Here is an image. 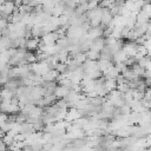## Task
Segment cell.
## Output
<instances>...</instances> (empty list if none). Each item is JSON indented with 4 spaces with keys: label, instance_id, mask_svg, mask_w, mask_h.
Returning <instances> with one entry per match:
<instances>
[{
    "label": "cell",
    "instance_id": "6da1fadb",
    "mask_svg": "<svg viewBox=\"0 0 151 151\" xmlns=\"http://www.w3.org/2000/svg\"><path fill=\"white\" fill-rule=\"evenodd\" d=\"M39 41H40V38H38V37H31V38L26 39L25 48H26L27 51L34 52V51L38 50V44H39Z\"/></svg>",
    "mask_w": 151,
    "mask_h": 151
},
{
    "label": "cell",
    "instance_id": "7a4b0ae2",
    "mask_svg": "<svg viewBox=\"0 0 151 151\" xmlns=\"http://www.w3.org/2000/svg\"><path fill=\"white\" fill-rule=\"evenodd\" d=\"M70 88L66 87V86H63V85H57L55 90H54V96L57 97V99H60V98H65L68 93Z\"/></svg>",
    "mask_w": 151,
    "mask_h": 151
},
{
    "label": "cell",
    "instance_id": "3957f363",
    "mask_svg": "<svg viewBox=\"0 0 151 151\" xmlns=\"http://www.w3.org/2000/svg\"><path fill=\"white\" fill-rule=\"evenodd\" d=\"M126 54L124 53L123 50H119L118 52H116L114 54H112V61L113 64H117V63H124L125 59H126Z\"/></svg>",
    "mask_w": 151,
    "mask_h": 151
},
{
    "label": "cell",
    "instance_id": "277c9868",
    "mask_svg": "<svg viewBox=\"0 0 151 151\" xmlns=\"http://www.w3.org/2000/svg\"><path fill=\"white\" fill-rule=\"evenodd\" d=\"M116 87H117V81H116V79L105 78V80H104V88L106 90V92H110V91L114 90Z\"/></svg>",
    "mask_w": 151,
    "mask_h": 151
},
{
    "label": "cell",
    "instance_id": "5b68a950",
    "mask_svg": "<svg viewBox=\"0 0 151 151\" xmlns=\"http://www.w3.org/2000/svg\"><path fill=\"white\" fill-rule=\"evenodd\" d=\"M73 59H74L79 65H81V64L87 59V57H86V53H85V52H78V53H76V54L73 55Z\"/></svg>",
    "mask_w": 151,
    "mask_h": 151
},
{
    "label": "cell",
    "instance_id": "8992f818",
    "mask_svg": "<svg viewBox=\"0 0 151 151\" xmlns=\"http://www.w3.org/2000/svg\"><path fill=\"white\" fill-rule=\"evenodd\" d=\"M14 93L15 92H13V91H11V90H7V88H1L0 90V94H1V100L2 99H11L13 96H14Z\"/></svg>",
    "mask_w": 151,
    "mask_h": 151
},
{
    "label": "cell",
    "instance_id": "52a82bcc",
    "mask_svg": "<svg viewBox=\"0 0 151 151\" xmlns=\"http://www.w3.org/2000/svg\"><path fill=\"white\" fill-rule=\"evenodd\" d=\"M85 53H86L87 59H90V60H98V59H99V52H98V51L88 50V51H86Z\"/></svg>",
    "mask_w": 151,
    "mask_h": 151
},
{
    "label": "cell",
    "instance_id": "ba28073f",
    "mask_svg": "<svg viewBox=\"0 0 151 151\" xmlns=\"http://www.w3.org/2000/svg\"><path fill=\"white\" fill-rule=\"evenodd\" d=\"M122 74H123V77H124L126 80H129V81H130V80H132V79H134V78L137 77V76L133 73V71H132L131 68H127V70H126V71H124Z\"/></svg>",
    "mask_w": 151,
    "mask_h": 151
},
{
    "label": "cell",
    "instance_id": "9c48e42d",
    "mask_svg": "<svg viewBox=\"0 0 151 151\" xmlns=\"http://www.w3.org/2000/svg\"><path fill=\"white\" fill-rule=\"evenodd\" d=\"M54 70L58 71L59 73H65L67 71V65L65 63H57L54 66Z\"/></svg>",
    "mask_w": 151,
    "mask_h": 151
},
{
    "label": "cell",
    "instance_id": "30bf717a",
    "mask_svg": "<svg viewBox=\"0 0 151 151\" xmlns=\"http://www.w3.org/2000/svg\"><path fill=\"white\" fill-rule=\"evenodd\" d=\"M97 7H99L98 0H87V9H93Z\"/></svg>",
    "mask_w": 151,
    "mask_h": 151
},
{
    "label": "cell",
    "instance_id": "8fae6325",
    "mask_svg": "<svg viewBox=\"0 0 151 151\" xmlns=\"http://www.w3.org/2000/svg\"><path fill=\"white\" fill-rule=\"evenodd\" d=\"M22 151H32V147H31L29 145H27V146H25V147L22 149Z\"/></svg>",
    "mask_w": 151,
    "mask_h": 151
},
{
    "label": "cell",
    "instance_id": "7c38bea8",
    "mask_svg": "<svg viewBox=\"0 0 151 151\" xmlns=\"http://www.w3.org/2000/svg\"><path fill=\"white\" fill-rule=\"evenodd\" d=\"M13 151H22V149H18V147H14Z\"/></svg>",
    "mask_w": 151,
    "mask_h": 151
},
{
    "label": "cell",
    "instance_id": "4fadbf2b",
    "mask_svg": "<svg viewBox=\"0 0 151 151\" xmlns=\"http://www.w3.org/2000/svg\"><path fill=\"white\" fill-rule=\"evenodd\" d=\"M5 1H8V0H0V4H2V2H5Z\"/></svg>",
    "mask_w": 151,
    "mask_h": 151
},
{
    "label": "cell",
    "instance_id": "5bb4252c",
    "mask_svg": "<svg viewBox=\"0 0 151 151\" xmlns=\"http://www.w3.org/2000/svg\"><path fill=\"white\" fill-rule=\"evenodd\" d=\"M0 101H1V94H0Z\"/></svg>",
    "mask_w": 151,
    "mask_h": 151
}]
</instances>
